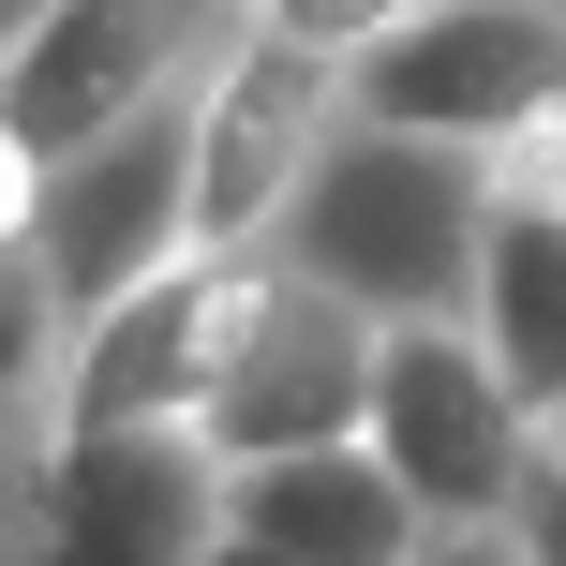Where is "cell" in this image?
<instances>
[{
    "instance_id": "cell-12",
    "label": "cell",
    "mask_w": 566,
    "mask_h": 566,
    "mask_svg": "<svg viewBox=\"0 0 566 566\" xmlns=\"http://www.w3.org/2000/svg\"><path fill=\"white\" fill-rule=\"evenodd\" d=\"M522 566H566V448H552V478H537V507H522Z\"/></svg>"
},
{
    "instance_id": "cell-9",
    "label": "cell",
    "mask_w": 566,
    "mask_h": 566,
    "mask_svg": "<svg viewBox=\"0 0 566 566\" xmlns=\"http://www.w3.org/2000/svg\"><path fill=\"white\" fill-rule=\"evenodd\" d=\"M239 537H269L283 566H432L418 492L373 448H298V462H239Z\"/></svg>"
},
{
    "instance_id": "cell-5",
    "label": "cell",
    "mask_w": 566,
    "mask_h": 566,
    "mask_svg": "<svg viewBox=\"0 0 566 566\" xmlns=\"http://www.w3.org/2000/svg\"><path fill=\"white\" fill-rule=\"evenodd\" d=\"M343 105L388 119V135L522 165L566 119V15H537V0H432L402 45H373L358 75H343Z\"/></svg>"
},
{
    "instance_id": "cell-16",
    "label": "cell",
    "mask_w": 566,
    "mask_h": 566,
    "mask_svg": "<svg viewBox=\"0 0 566 566\" xmlns=\"http://www.w3.org/2000/svg\"><path fill=\"white\" fill-rule=\"evenodd\" d=\"M209 566H283V552H269V537H224V552H209Z\"/></svg>"
},
{
    "instance_id": "cell-6",
    "label": "cell",
    "mask_w": 566,
    "mask_h": 566,
    "mask_svg": "<svg viewBox=\"0 0 566 566\" xmlns=\"http://www.w3.org/2000/svg\"><path fill=\"white\" fill-rule=\"evenodd\" d=\"M283 298V254H179L149 298H119L60 373V418H135V432H209Z\"/></svg>"
},
{
    "instance_id": "cell-11",
    "label": "cell",
    "mask_w": 566,
    "mask_h": 566,
    "mask_svg": "<svg viewBox=\"0 0 566 566\" xmlns=\"http://www.w3.org/2000/svg\"><path fill=\"white\" fill-rule=\"evenodd\" d=\"M432 0H269V45H298V60H328V75H358L373 45H402Z\"/></svg>"
},
{
    "instance_id": "cell-14",
    "label": "cell",
    "mask_w": 566,
    "mask_h": 566,
    "mask_svg": "<svg viewBox=\"0 0 566 566\" xmlns=\"http://www.w3.org/2000/svg\"><path fill=\"white\" fill-rule=\"evenodd\" d=\"M432 566H522V537H432Z\"/></svg>"
},
{
    "instance_id": "cell-4",
    "label": "cell",
    "mask_w": 566,
    "mask_h": 566,
    "mask_svg": "<svg viewBox=\"0 0 566 566\" xmlns=\"http://www.w3.org/2000/svg\"><path fill=\"white\" fill-rule=\"evenodd\" d=\"M358 448L418 492L432 537H522V507H537V478H552V432L522 418V388L492 373L478 328H388Z\"/></svg>"
},
{
    "instance_id": "cell-13",
    "label": "cell",
    "mask_w": 566,
    "mask_h": 566,
    "mask_svg": "<svg viewBox=\"0 0 566 566\" xmlns=\"http://www.w3.org/2000/svg\"><path fill=\"white\" fill-rule=\"evenodd\" d=\"M507 195H552V209H566V119H552L537 149H522V165H507Z\"/></svg>"
},
{
    "instance_id": "cell-7",
    "label": "cell",
    "mask_w": 566,
    "mask_h": 566,
    "mask_svg": "<svg viewBox=\"0 0 566 566\" xmlns=\"http://www.w3.org/2000/svg\"><path fill=\"white\" fill-rule=\"evenodd\" d=\"M343 119H358V105H343L328 60H298V45L254 30V45L209 75V105H195V239H209V254H269Z\"/></svg>"
},
{
    "instance_id": "cell-1",
    "label": "cell",
    "mask_w": 566,
    "mask_h": 566,
    "mask_svg": "<svg viewBox=\"0 0 566 566\" xmlns=\"http://www.w3.org/2000/svg\"><path fill=\"white\" fill-rule=\"evenodd\" d=\"M492 209H507V165L432 149V135H388V119H343L269 254L298 283H328L343 313H373V328H478Z\"/></svg>"
},
{
    "instance_id": "cell-17",
    "label": "cell",
    "mask_w": 566,
    "mask_h": 566,
    "mask_svg": "<svg viewBox=\"0 0 566 566\" xmlns=\"http://www.w3.org/2000/svg\"><path fill=\"white\" fill-rule=\"evenodd\" d=\"M537 15H566V0H537Z\"/></svg>"
},
{
    "instance_id": "cell-8",
    "label": "cell",
    "mask_w": 566,
    "mask_h": 566,
    "mask_svg": "<svg viewBox=\"0 0 566 566\" xmlns=\"http://www.w3.org/2000/svg\"><path fill=\"white\" fill-rule=\"evenodd\" d=\"M373 373H388V328H373V313H343L328 283H298V269H283V298H269L254 358H239L224 418H209V448H224V462L358 448V432H373Z\"/></svg>"
},
{
    "instance_id": "cell-15",
    "label": "cell",
    "mask_w": 566,
    "mask_h": 566,
    "mask_svg": "<svg viewBox=\"0 0 566 566\" xmlns=\"http://www.w3.org/2000/svg\"><path fill=\"white\" fill-rule=\"evenodd\" d=\"M60 15V0H0V45H30V30H45Z\"/></svg>"
},
{
    "instance_id": "cell-3",
    "label": "cell",
    "mask_w": 566,
    "mask_h": 566,
    "mask_svg": "<svg viewBox=\"0 0 566 566\" xmlns=\"http://www.w3.org/2000/svg\"><path fill=\"white\" fill-rule=\"evenodd\" d=\"M239 537V462L209 432L60 418V448L15 462V566H209Z\"/></svg>"
},
{
    "instance_id": "cell-2",
    "label": "cell",
    "mask_w": 566,
    "mask_h": 566,
    "mask_svg": "<svg viewBox=\"0 0 566 566\" xmlns=\"http://www.w3.org/2000/svg\"><path fill=\"white\" fill-rule=\"evenodd\" d=\"M254 30L269 0H60L30 45H0V179H45L135 119L195 105Z\"/></svg>"
},
{
    "instance_id": "cell-10",
    "label": "cell",
    "mask_w": 566,
    "mask_h": 566,
    "mask_svg": "<svg viewBox=\"0 0 566 566\" xmlns=\"http://www.w3.org/2000/svg\"><path fill=\"white\" fill-rule=\"evenodd\" d=\"M478 343H492V373L522 388V418L566 448V209H552V195H507V209H492Z\"/></svg>"
}]
</instances>
